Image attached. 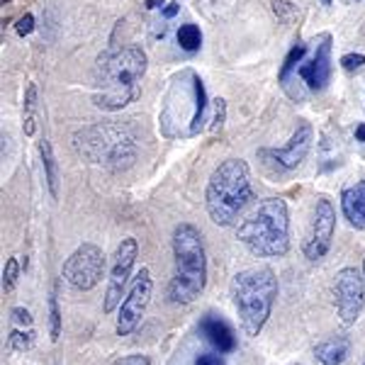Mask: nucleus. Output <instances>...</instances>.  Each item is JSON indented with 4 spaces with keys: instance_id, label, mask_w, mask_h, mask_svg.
Instances as JSON below:
<instances>
[{
    "instance_id": "1",
    "label": "nucleus",
    "mask_w": 365,
    "mask_h": 365,
    "mask_svg": "<svg viewBox=\"0 0 365 365\" xmlns=\"http://www.w3.org/2000/svg\"><path fill=\"white\" fill-rule=\"evenodd\" d=\"M146 63H149V58L137 44L100 54L96 61L93 103L108 113L127 108L139 96V83L146 73Z\"/></svg>"
},
{
    "instance_id": "2",
    "label": "nucleus",
    "mask_w": 365,
    "mask_h": 365,
    "mask_svg": "<svg viewBox=\"0 0 365 365\" xmlns=\"http://www.w3.org/2000/svg\"><path fill=\"white\" fill-rule=\"evenodd\" d=\"M205 113H207V93L202 78L192 68H185L170 81L163 98L158 127L168 139H187L202 132Z\"/></svg>"
},
{
    "instance_id": "3",
    "label": "nucleus",
    "mask_w": 365,
    "mask_h": 365,
    "mask_svg": "<svg viewBox=\"0 0 365 365\" xmlns=\"http://www.w3.org/2000/svg\"><path fill=\"white\" fill-rule=\"evenodd\" d=\"M207 282V256L197 227L182 222L173 229V278L168 282V299L190 304Z\"/></svg>"
},
{
    "instance_id": "4",
    "label": "nucleus",
    "mask_w": 365,
    "mask_h": 365,
    "mask_svg": "<svg viewBox=\"0 0 365 365\" xmlns=\"http://www.w3.org/2000/svg\"><path fill=\"white\" fill-rule=\"evenodd\" d=\"M237 239L253 256L275 258L290 249V215L280 197H266L251 210L237 229Z\"/></svg>"
},
{
    "instance_id": "5",
    "label": "nucleus",
    "mask_w": 365,
    "mask_h": 365,
    "mask_svg": "<svg viewBox=\"0 0 365 365\" xmlns=\"http://www.w3.org/2000/svg\"><path fill=\"white\" fill-rule=\"evenodd\" d=\"M73 149L83 161L108 170H127L137 161V139L125 125L98 122L73 134Z\"/></svg>"
},
{
    "instance_id": "6",
    "label": "nucleus",
    "mask_w": 365,
    "mask_h": 365,
    "mask_svg": "<svg viewBox=\"0 0 365 365\" xmlns=\"http://www.w3.org/2000/svg\"><path fill=\"white\" fill-rule=\"evenodd\" d=\"M275 297H278V278H275L273 268L253 266L239 270L234 275L232 302L246 336H258L261 334L270 312H273Z\"/></svg>"
},
{
    "instance_id": "7",
    "label": "nucleus",
    "mask_w": 365,
    "mask_h": 365,
    "mask_svg": "<svg viewBox=\"0 0 365 365\" xmlns=\"http://www.w3.org/2000/svg\"><path fill=\"white\" fill-rule=\"evenodd\" d=\"M253 200L251 173L246 161L227 158L215 168L205 190L207 215L217 227H229L239 217V212Z\"/></svg>"
},
{
    "instance_id": "8",
    "label": "nucleus",
    "mask_w": 365,
    "mask_h": 365,
    "mask_svg": "<svg viewBox=\"0 0 365 365\" xmlns=\"http://www.w3.org/2000/svg\"><path fill=\"white\" fill-rule=\"evenodd\" d=\"M61 275L73 290L88 292L103 280L105 275V253L96 244H81L63 263Z\"/></svg>"
},
{
    "instance_id": "9",
    "label": "nucleus",
    "mask_w": 365,
    "mask_h": 365,
    "mask_svg": "<svg viewBox=\"0 0 365 365\" xmlns=\"http://www.w3.org/2000/svg\"><path fill=\"white\" fill-rule=\"evenodd\" d=\"M151 295H154L151 270L141 268L139 275L132 282V287H129L127 297L122 299L120 312H117V336H129L139 327L141 317H144V312L151 302Z\"/></svg>"
},
{
    "instance_id": "10",
    "label": "nucleus",
    "mask_w": 365,
    "mask_h": 365,
    "mask_svg": "<svg viewBox=\"0 0 365 365\" xmlns=\"http://www.w3.org/2000/svg\"><path fill=\"white\" fill-rule=\"evenodd\" d=\"M334 302L344 327H353L365 307V278L356 268H341L334 280Z\"/></svg>"
},
{
    "instance_id": "11",
    "label": "nucleus",
    "mask_w": 365,
    "mask_h": 365,
    "mask_svg": "<svg viewBox=\"0 0 365 365\" xmlns=\"http://www.w3.org/2000/svg\"><path fill=\"white\" fill-rule=\"evenodd\" d=\"M312 139H314L312 127L299 125L285 146H280V149H258V158L268 168H273L275 173H290L297 166H302V161L307 158L312 149Z\"/></svg>"
},
{
    "instance_id": "12",
    "label": "nucleus",
    "mask_w": 365,
    "mask_h": 365,
    "mask_svg": "<svg viewBox=\"0 0 365 365\" xmlns=\"http://www.w3.org/2000/svg\"><path fill=\"white\" fill-rule=\"evenodd\" d=\"M137 256H139L137 239H132V237L122 239V244L117 246L115 258H113V270H110V282H108V292H105V304H103L105 314H113L122 304V292H125V287L129 282V275H132Z\"/></svg>"
},
{
    "instance_id": "13",
    "label": "nucleus",
    "mask_w": 365,
    "mask_h": 365,
    "mask_svg": "<svg viewBox=\"0 0 365 365\" xmlns=\"http://www.w3.org/2000/svg\"><path fill=\"white\" fill-rule=\"evenodd\" d=\"M334 232H336V212H334V205L329 202L327 197H319L317 200L307 239H304V244H302L304 258L319 261V258L327 256L329 249H331Z\"/></svg>"
},
{
    "instance_id": "14",
    "label": "nucleus",
    "mask_w": 365,
    "mask_h": 365,
    "mask_svg": "<svg viewBox=\"0 0 365 365\" xmlns=\"http://www.w3.org/2000/svg\"><path fill=\"white\" fill-rule=\"evenodd\" d=\"M295 73L304 81V86L314 93H322L329 86L334 73V61H331V34H322L317 39V49L312 54L309 61L299 63Z\"/></svg>"
},
{
    "instance_id": "15",
    "label": "nucleus",
    "mask_w": 365,
    "mask_h": 365,
    "mask_svg": "<svg viewBox=\"0 0 365 365\" xmlns=\"http://www.w3.org/2000/svg\"><path fill=\"white\" fill-rule=\"evenodd\" d=\"M200 331H202V336L207 339L220 353L237 351V336H234V329L229 327L225 319H220V317L207 314L202 322H200Z\"/></svg>"
},
{
    "instance_id": "16",
    "label": "nucleus",
    "mask_w": 365,
    "mask_h": 365,
    "mask_svg": "<svg viewBox=\"0 0 365 365\" xmlns=\"http://www.w3.org/2000/svg\"><path fill=\"white\" fill-rule=\"evenodd\" d=\"M341 210L349 220L351 227L365 229V178L358 180L356 185L344 187L341 192Z\"/></svg>"
},
{
    "instance_id": "17",
    "label": "nucleus",
    "mask_w": 365,
    "mask_h": 365,
    "mask_svg": "<svg viewBox=\"0 0 365 365\" xmlns=\"http://www.w3.org/2000/svg\"><path fill=\"white\" fill-rule=\"evenodd\" d=\"M349 353H351V341L346 336H331V339L322 341L314 349L317 361L322 365H341L349 358Z\"/></svg>"
},
{
    "instance_id": "18",
    "label": "nucleus",
    "mask_w": 365,
    "mask_h": 365,
    "mask_svg": "<svg viewBox=\"0 0 365 365\" xmlns=\"http://www.w3.org/2000/svg\"><path fill=\"white\" fill-rule=\"evenodd\" d=\"M39 156H42V166L46 173V185L51 190V197H58V170H56V158L51 151V144L46 139L39 141Z\"/></svg>"
},
{
    "instance_id": "19",
    "label": "nucleus",
    "mask_w": 365,
    "mask_h": 365,
    "mask_svg": "<svg viewBox=\"0 0 365 365\" xmlns=\"http://www.w3.org/2000/svg\"><path fill=\"white\" fill-rule=\"evenodd\" d=\"M307 49H309L307 44L299 42V44L292 46L290 54L285 56V61H282V66H280V73H278V81H280L282 86L287 83V78H290L292 71H297V66L302 63V58H304V54H307Z\"/></svg>"
},
{
    "instance_id": "20",
    "label": "nucleus",
    "mask_w": 365,
    "mask_h": 365,
    "mask_svg": "<svg viewBox=\"0 0 365 365\" xmlns=\"http://www.w3.org/2000/svg\"><path fill=\"white\" fill-rule=\"evenodd\" d=\"M178 44H180V49H185V51H197L200 44H202V32H200V27L190 25V22H187V25H180Z\"/></svg>"
},
{
    "instance_id": "21",
    "label": "nucleus",
    "mask_w": 365,
    "mask_h": 365,
    "mask_svg": "<svg viewBox=\"0 0 365 365\" xmlns=\"http://www.w3.org/2000/svg\"><path fill=\"white\" fill-rule=\"evenodd\" d=\"M34 341H37V334H34L32 329H29V331H10L8 346H10V351L22 353V351H29V349H32Z\"/></svg>"
},
{
    "instance_id": "22",
    "label": "nucleus",
    "mask_w": 365,
    "mask_h": 365,
    "mask_svg": "<svg viewBox=\"0 0 365 365\" xmlns=\"http://www.w3.org/2000/svg\"><path fill=\"white\" fill-rule=\"evenodd\" d=\"M49 331L51 341H58V336H61V309H58L56 295L49 297Z\"/></svg>"
},
{
    "instance_id": "23",
    "label": "nucleus",
    "mask_w": 365,
    "mask_h": 365,
    "mask_svg": "<svg viewBox=\"0 0 365 365\" xmlns=\"http://www.w3.org/2000/svg\"><path fill=\"white\" fill-rule=\"evenodd\" d=\"M17 275H20V261L17 258H10L3 268V290L5 292H13L17 285Z\"/></svg>"
},
{
    "instance_id": "24",
    "label": "nucleus",
    "mask_w": 365,
    "mask_h": 365,
    "mask_svg": "<svg viewBox=\"0 0 365 365\" xmlns=\"http://www.w3.org/2000/svg\"><path fill=\"white\" fill-rule=\"evenodd\" d=\"M363 66H365V54H344L341 56V68L349 71V73H353V71H358Z\"/></svg>"
},
{
    "instance_id": "25",
    "label": "nucleus",
    "mask_w": 365,
    "mask_h": 365,
    "mask_svg": "<svg viewBox=\"0 0 365 365\" xmlns=\"http://www.w3.org/2000/svg\"><path fill=\"white\" fill-rule=\"evenodd\" d=\"M15 32L20 34V37H27V34H32L34 32V15L32 13H25L17 20V25H15Z\"/></svg>"
},
{
    "instance_id": "26",
    "label": "nucleus",
    "mask_w": 365,
    "mask_h": 365,
    "mask_svg": "<svg viewBox=\"0 0 365 365\" xmlns=\"http://www.w3.org/2000/svg\"><path fill=\"white\" fill-rule=\"evenodd\" d=\"M225 115H227V103L222 98L215 100V125H212V132H217L222 125H225Z\"/></svg>"
},
{
    "instance_id": "27",
    "label": "nucleus",
    "mask_w": 365,
    "mask_h": 365,
    "mask_svg": "<svg viewBox=\"0 0 365 365\" xmlns=\"http://www.w3.org/2000/svg\"><path fill=\"white\" fill-rule=\"evenodd\" d=\"M270 3H273V13L278 15V17H290V15H295V5L287 3V0H270Z\"/></svg>"
},
{
    "instance_id": "28",
    "label": "nucleus",
    "mask_w": 365,
    "mask_h": 365,
    "mask_svg": "<svg viewBox=\"0 0 365 365\" xmlns=\"http://www.w3.org/2000/svg\"><path fill=\"white\" fill-rule=\"evenodd\" d=\"M34 105H37V86L29 83V86H27V93H25V110H27V117H34Z\"/></svg>"
},
{
    "instance_id": "29",
    "label": "nucleus",
    "mask_w": 365,
    "mask_h": 365,
    "mask_svg": "<svg viewBox=\"0 0 365 365\" xmlns=\"http://www.w3.org/2000/svg\"><path fill=\"white\" fill-rule=\"evenodd\" d=\"M10 314H13V322L22 324V327H32V314H29L25 307H15Z\"/></svg>"
},
{
    "instance_id": "30",
    "label": "nucleus",
    "mask_w": 365,
    "mask_h": 365,
    "mask_svg": "<svg viewBox=\"0 0 365 365\" xmlns=\"http://www.w3.org/2000/svg\"><path fill=\"white\" fill-rule=\"evenodd\" d=\"M113 365H151L146 356H125L120 361H115Z\"/></svg>"
},
{
    "instance_id": "31",
    "label": "nucleus",
    "mask_w": 365,
    "mask_h": 365,
    "mask_svg": "<svg viewBox=\"0 0 365 365\" xmlns=\"http://www.w3.org/2000/svg\"><path fill=\"white\" fill-rule=\"evenodd\" d=\"M195 365H225L222 363V358L220 356H212V353H205V356H200Z\"/></svg>"
},
{
    "instance_id": "32",
    "label": "nucleus",
    "mask_w": 365,
    "mask_h": 365,
    "mask_svg": "<svg viewBox=\"0 0 365 365\" xmlns=\"http://www.w3.org/2000/svg\"><path fill=\"white\" fill-rule=\"evenodd\" d=\"M178 10H180V5H178V3H168L166 8H163V17H168V20H170V17L178 15Z\"/></svg>"
},
{
    "instance_id": "33",
    "label": "nucleus",
    "mask_w": 365,
    "mask_h": 365,
    "mask_svg": "<svg viewBox=\"0 0 365 365\" xmlns=\"http://www.w3.org/2000/svg\"><path fill=\"white\" fill-rule=\"evenodd\" d=\"M356 141H365V125L356 127Z\"/></svg>"
},
{
    "instance_id": "34",
    "label": "nucleus",
    "mask_w": 365,
    "mask_h": 365,
    "mask_svg": "<svg viewBox=\"0 0 365 365\" xmlns=\"http://www.w3.org/2000/svg\"><path fill=\"white\" fill-rule=\"evenodd\" d=\"M158 5H163V0H146V10H156Z\"/></svg>"
},
{
    "instance_id": "35",
    "label": "nucleus",
    "mask_w": 365,
    "mask_h": 365,
    "mask_svg": "<svg viewBox=\"0 0 365 365\" xmlns=\"http://www.w3.org/2000/svg\"><path fill=\"white\" fill-rule=\"evenodd\" d=\"M344 3H349V5H353V3H361V0H344Z\"/></svg>"
},
{
    "instance_id": "36",
    "label": "nucleus",
    "mask_w": 365,
    "mask_h": 365,
    "mask_svg": "<svg viewBox=\"0 0 365 365\" xmlns=\"http://www.w3.org/2000/svg\"><path fill=\"white\" fill-rule=\"evenodd\" d=\"M322 5H331V0H322Z\"/></svg>"
},
{
    "instance_id": "37",
    "label": "nucleus",
    "mask_w": 365,
    "mask_h": 365,
    "mask_svg": "<svg viewBox=\"0 0 365 365\" xmlns=\"http://www.w3.org/2000/svg\"><path fill=\"white\" fill-rule=\"evenodd\" d=\"M363 278H365V261H363Z\"/></svg>"
}]
</instances>
